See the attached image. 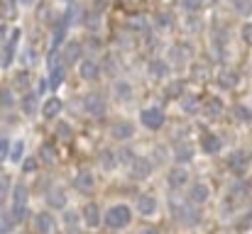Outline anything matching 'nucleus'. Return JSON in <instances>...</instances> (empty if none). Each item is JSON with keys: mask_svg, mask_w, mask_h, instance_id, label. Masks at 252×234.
I'll return each instance as SVG.
<instances>
[{"mask_svg": "<svg viewBox=\"0 0 252 234\" xmlns=\"http://www.w3.org/2000/svg\"><path fill=\"white\" fill-rule=\"evenodd\" d=\"M34 107H37V95H34V93H27L25 100H22V110H25V115H32Z\"/></svg>", "mask_w": 252, "mask_h": 234, "instance_id": "obj_25", "label": "nucleus"}, {"mask_svg": "<svg viewBox=\"0 0 252 234\" xmlns=\"http://www.w3.org/2000/svg\"><path fill=\"white\" fill-rule=\"evenodd\" d=\"M79 56H81V44H79V42H71V44L66 47V52H64V61H66V64H74Z\"/></svg>", "mask_w": 252, "mask_h": 234, "instance_id": "obj_23", "label": "nucleus"}, {"mask_svg": "<svg viewBox=\"0 0 252 234\" xmlns=\"http://www.w3.org/2000/svg\"><path fill=\"white\" fill-rule=\"evenodd\" d=\"M184 7H186V10H201L203 2H201V0H184Z\"/></svg>", "mask_w": 252, "mask_h": 234, "instance_id": "obj_39", "label": "nucleus"}, {"mask_svg": "<svg viewBox=\"0 0 252 234\" xmlns=\"http://www.w3.org/2000/svg\"><path fill=\"white\" fill-rule=\"evenodd\" d=\"M220 112H223V103L211 95V98L206 100V115H208V117H220Z\"/></svg>", "mask_w": 252, "mask_h": 234, "instance_id": "obj_20", "label": "nucleus"}, {"mask_svg": "<svg viewBox=\"0 0 252 234\" xmlns=\"http://www.w3.org/2000/svg\"><path fill=\"white\" fill-rule=\"evenodd\" d=\"M84 105H86V110H88L91 115H103V112H105V100H103L98 93H93V95H86V98H84Z\"/></svg>", "mask_w": 252, "mask_h": 234, "instance_id": "obj_7", "label": "nucleus"}, {"mask_svg": "<svg viewBox=\"0 0 252 234\" xmlns=\"http://www.w3.org/2000/svg\"><path fill=\"white\" fill-rule=\"evenodd\" d=\"M25 203H27V188H25L22 183H17V185L12 188V205L22 208Z\"/></svg>", "mask_w": 252, "mask_h": 234, "instance_id": "obj_22", "label": "nucleus"}, {"mask_svg": "<svg viewBox=\"0 0 252 234\" xmlns=\"http://www.w3.org/2000/svg\"><path fill=\"white\" fill-rule=\"evenodd\" d=\"M150 71H152V74H155V76H159V74H164V66H162V64H159V61H155V64H152V66H150Z\"/></svg>", "mask_w": 252, "mask_h": 234, "instance_id": "obj_43", "label": "nucleus"}, {"mask_svg": "<svg viewBox=\"0 0 252 234\" xmlns=\"http://www.w3.org/2000/svg\"><path fill=\"white\" fill-rule=\"evenodd\" d=\"M130 220H132V212H130L127 205H113L103 217L105 227H110V230H123V227L130 225Z\"/></svg>", "mask_w": 252, "mask_h": 234, "instance_id": "obj_1", "label": "nucleus"}, {"mask_svg": "<svg viewBox=\"0 0 252 234\" xmlns=\"http://www.w3.org/2000/svg\"><path fill=\"white\" fill-rule=\"evenodd\" d=\"M140 234H159V232H157L155 227H145V230H142V232H140Z\"/></svg>", "mask_w": 252, "mask_h": 234, "instance_id": "obj_47", "label": "nucleus"}, {"mask_svg": "<svg viewBox=\"0 0 252 234\" xmlns=\"http://www.w3.org/2000/svg\"><path fill=\"white\" fill-rule=\"evenodd\" d=\"M120 161H125V163H132V161H135V154H132L130 149H123V152H120Z\"/></svg>", "mask_w": 252, "mask_h": 234, "instance_id": "obj_41", "label": "nucleus"}, {"mask_svg": "<svg viewBox=\"0 0 252 234\" xmlns=\"http://www.w3.org/2000/svg\"><path fill=\"white\" fill-rule=\"evenodd\" d=\"M0 12H2V17H12V15H15V5H12V2L7 0V2H2Z\"/></svg>", "mask_w": 252, "mask_h": 234, "instance_id": "obj_37", "label": "nucleus"}, {"mask_svg": "<svg viewBox=\"0 0 252 234\" xmlns=\"http://www.w3.org/2000/svg\"><path fill=\"white\" fill-rule=\"evenodd\" d=\"M39 156H42V161H44V163H54V149H52L49 144H42Z\"/></svg>", "mask_w": 252, "mask_h": 234, "instance_id": "obj_30", "label": "nucleus"}, {"mask_svg": "<svg viewBox=\"0 0 252 234\" xmlns=\"http://www.w3.org/2000/svg\"><path fill=\"white\" fill-rule=\"evenodd\" d=\"M84 222L88 227H98L100 225V210H98L95 203H88L84 208Z\"/></svg>", "mask_w": 252, "mask_h": 234, "instance_id": "obj_12", "label": "nucleus"}, {"mask_svg": "<svg viewBox=\"0 0 252 234\" xmlns=\"http://www.w3.org/2000/svg\"><path fill=\"white\" fill-rule=\"evenodd\" d=\"M155 210H157V200H155L152 195H140V200H137V212L145 215V217H150V215H155Z\"/></svg>", "mask_w": 252, "mask_h": 234, "instance_id": "obj_11", "label": "nucleus"}, {"mask_svg": "<svg viewBox=\"0 0 252 234\" xmlns=\"http://www.w3.org/2000/svg\"><path fill=\"white\" fill-rule=\"evenodd\" d=\"M22 154H25V142H12L7 149V158L17 163V161H22Z\"/></svg>", "mask_w": 252, "mask_h": 234, "instance_id": "obj_24", "label": "nucleus"}, {"mask_svg": "<svg viewBox=\"0 0 252 234\" xmlns=\"http://www.w3.org/2000/svg\"><path fill=\"white\" fill-rule=\"evenodd\" d=\"M208 195H211V188H208L206 183H193V185L189 188V203L201 205V203L208 200Z\"/></svg>", "mask_w": 252, "mask_h": 234, "instance_id": "obj_5", "label": "nucleus"}, {"mask_svg": "<svg viewBox=\"0 0 252 234\" xmlns=\"http://www.w3.org/2000/svg\"><path fill=\"white\" fill-rule=\"evenodd\" d=\"M17 39H20V29H12V32L7 34V39L2 42V44H5V49H2V59H0L2 66H10V64H12V59H15V49H17Z\"/></svg>", "mask_w": 252, "mask_h": 234, "instance_id": "obj_3", "label": "nucleus"}, {"mask_svg": "<svg viewBox=\"0 0 252 234\" xmlns=\"http://www.w3.org/2000/svg\"><path fill=\"white\" fill-rule=\"evenodd\" d=\"M174 158H176L179 163H186V161L193 158V149H191L189 144H176V147H174Z\"/></svg>", "mask_w": 252, "mask_h": 234, "instance_id": "obj_19", "label": "nucleus"}, {"mask_svg": "<svg viewBox=\"0 0 252 234\" xmlns=\"http://www.w3.org/2000/svg\"><path fill=\"white\" fill-rule=\"evenodd\" d=\"M110 134L115 139H127V137H132V125L127 120H115L110 125Z\"/></svg>", "mask_w": 252, "mask_h": 234, "instance_id": "obj_8", "label": "nucleus"}, {"mask_svg": "<svg viewBox=\"0 0 252 234\" xmlns=\"http://www.w3.org/2000/svg\"><path fill=\"white\" fill-rule=\"evenodd\" d=\"M27 85H30V74H27V71H20V74L15 76V88H17V90H25Z\"/></svg>", "mask_w": 252, "mask_h": 234, "instance_id": "obj_29", "label": "nucleus"}, {"mask_svg": "<svg viewBox=\"0 0 252 234\" xmlns=\"http://www.w3.org/2000/svg\"><path fill=\"white\" fill-rule=\"evenodd\" d=\"M22 2H25V5H32V2H34V0H22Z\"/></svg>", "mask_w": 252, "mask_h": 234, "instance_id": "obj_48", "label": "nucleus"}, {"mask_svg": "<svg viewBox=\"0 0 252 234\" xmlns=\"http://www.w3.org/2000/svg\"><path fill=\"white\" fill-rule=\"evenodd\" d=\"M100 163H103V168H105V171H108V168H113V166H115V154L105 149V152L100 154Z\"/></svg>", "mask_w": 252, "mask_h": 234, "instance_id": "obj_31", "label": "nucleus"}, {"mask_svg": "<svg viewBox=\"0 0 252 234\" xmlns=\"http://www.w3.org/2000/svg\"><path fill=\"white\" fill-rule=\"evenodd\" d=\"M176 215H179V220L181 222H189V225H196L201 217H198V212L193 210V208H189V205H181V208H176Z\"/></svg>", "mask_w": 252, "mask_h": 234, "instance_id": "obj_17", "label": "nucleus"}, {"mask_svg": "<svg viewBox=\"0 0 252 234\" xmlns=\"http://www.w3.org/2000/svg\"><path fill=\"white\" fill-rule=\"evenodd\" d=\"M7 149H10V144H7L5 139H0V158H5V156H7Z\"/></svg>", "mask_w": 252, "mask_h": 234, "instance_id": "obj_44", "label": "nucleus"}, {"mask_svg": "<svg viewBox=\"0 0 252 234\" xmlns=\"http://www.w3.org/2000/svg\"><path fill=\"white\" fill-rule=\"evenodd\" d=\"M34 168H37V158H32V156H30V158H25L22 171H25V173H30V171H34Z\"/></svg>", "mask_w": 252, "mask_h": 234, "instance_id": "obj_38", "label": "nucleus"}, {"mask_svg": "<svg viewBox=\"0 0 252 234\" xmlns=\"http://www.w3.org/2000/svg\"><path fill=\"white\" fill-rule=\"evenodd\" d=\"M228 166H230L235 173H243V171L248 168V156L243 154V152H235V154L228 156Z\"/></svg>", "mask_w": 252, "mask_h": 234, "instance_id": "obj_16", "label": "nucleus"}, {"mask_svg": "<svg viewBox=\"0 0 252 234\" xmlns=\"http://www.w3.org/2000/svg\"><path fill=\"white\" fill-rule=\"evenodd\" d=\"M196 107H198V100H196L193 95H189V98L184 100V110H186V112H193Z\"/></svg>", "mask_w": 252, "mask_h": 234, "instance_id": "obj_35", "label": "nucleus"}, {"mask_svg": "<svg viewBox=\"0 0 252 234\" xmlns=\"http://www.w3.org/2000/svg\"><path fill=\"white\" fill-rule=\"evenodd\" d=\"M243 39H245V42L252 47V22H248V25L243 27Z\"/></svg>", "mask_w": 252, "mask_h": 234, "instance_id": "obj_40", "label": "nucleus"}, {"mask_svg": "<svg viewBox=\"0 0 252 234\" xmlns=\"http://www.w3.org/2000/svg\"><path fill=\"white\" fill-rule=\"evenodd\" d=\"M201 149H203L206 154H218V152H220V137H216V134H203Z\"/></svg>", "mask_w": 252, "mask_h": 234, "instance_id": "obj_15", "label": "nucleus"}, {"mask_svg": "<svg viewBox=\"0 0 252 234\" xmlns=\"http://www.w3.org/2000/svg\"><path fill=\"white\" fill-rule=\"evenodd\" d=\"M79 74H81L84 80H95L98 74H100V69H98V64H95L93 59H84L81 66H79Z\"/></svg>", "mask_w": 252, "mask_h": 234, "instance_id": "obj_9", "label": "nucleus"}, {"mask_svg": "<svg viewBox=\"0 0 252 234\" xmlns=\"http://www.w3.org/2000/svg\"><path fill=\"white\" fill-rule=\"evenodd\" d=\"M59 112H62V100H59V98H49V100L42 105V117H44V120L59 117Z\"/></svg>", "mask_w": 252, "mask_h": 234, "instance_id": "obj_10", "label": "nucleus"}, {"mask_svg": "<svg viewBox=\"0 0 252 234\" xmlns=\"http://www.w3.org/2000/svg\"><path fill=\"white\" fill-rule=\"evenodd\" d=\"M47 203H49L54 210L64 208V205H66V195H64V190H62V188H54V190L47 195Z\"/></svg>", "mask_w": 252, "mask_h": 234, "instance_id": "obj_18", "label": "nucleus"}, {"mask_svg": "<svg viewBox=\"0 0 252 234\" xmlns=\"http://www.w3.org/2000/svg\"><path fill=\"white\" fill-rule=\"evenodd\" d=\"M235 78H238V76H235L233 71H223V74H220V85H225V88H233V85L238 83Z\"/></svg>", "mask_w": 252, "mask_h": 234, "instance_id": "obj_32", "label": "nucleus"}, {"mask_svg": "<svg viewBox=\"0 0 252 234\" xmlns=\"http://www.w3.org/2000/svg\"><path fill=\"white\" fill-rule=\"evenodd\" d=\"M93 185H95V181H93V176H91L88 171H81V173L74 178V188L81 190V193H91Z\"/></svg>", "mask_w": 252, "mask_h": 234, "instance_id": "obj_14", "label": "nucleus"}, {"mask_svg": "<svg viewBox=\"0 0 252 234\" xmlns=\"http://www.w3.org/2000/svg\"><path fill=\"white\" fill-rule=\"evenodd\" d=\"M233 2H235V7H238V10H240L243 15H248V12L252 10V5H250V2H248V5H245L243 0H233Z\"/></svg>", "mask_w": 252, "mask_h": 234, "instance_id": "obj_42", "label": "nucleus"}, {"mask_svg": "<svg viewBox=\"0 0 252 234\" xmlns=\"http://www.w3.org/2000/svg\"><path fill=\"white\" fill-rule=\"evenodd\" d=\"M34 230L37 234H54V217L49 212H39L34 217Z\"/></svg>", "mask_w": 252, "mask_h": 234, "instance_id": "obj_6", "label": "nucleus"}, {"mask_svg": "<svg viewBox=\"0 0 252 234\" xmlns=\"http://www.w3.org/2000/svg\"><path fill=\"white\" fill-rule=\"evenodd\" d=\"M140 122L147 127V130H159L164 125V112L159 107H145L140 112Z\"/></svg>", "mask_w": 252, "mask_h": 234, "instance_id": "obj_2", "label": "nucleus"}, {"mask_svg": "<svg viewBox=\"0 0 252 234\" xmlns=\"http://www.w3.org/2000/svg\"><path fill=\"white\" fill-rule=\"evenodd\" d=\"M5 39H7V27H5V25H0V44H2Z\"/></svg>", "mask_w": 252, "mask_h": 234, "instance_id": "obj_46", "label": "nucleus"}, {"mask_svg": "<svg viewBox=\"0 0 252 234\" xmlns=\"http://www.w3.org/2000/svg\"><path fill=\"white\" fill-rule=\"evenodd\" d=\"M150 171H152V163H150L147 158H137V156H135V161L130 163V176H132L135 181L147 178V176H150Z\"/></svg>", "mask_w": 252, "mask_h": 234, "instance_id": "obj_4", "label": "nucleus"}, {"mask_svg": "<svg viewBox=\"0 0 252 234\" xmlns=\"http://www.w3.org/2000/svg\"><path fill=\"white\" fill-rule=\"evenodd\" d=\"M127 27H132V29H145L147 22H145V17H130V20H127Z\"/></svg>", "mask_w": 252, "mask_h": 234, "instance_id": "obj_34", "label": "nucleus"}, {"mask_svg": "<svg viewBox=\"0 0 252 234\" xmlns=\"http://www.w3.org/2000/svg\"><path fill=\"white\" fill-rule=\"evenodd\" d=\"M0 105L2 107H10L12 105V90L10 88H0Z\"/></svg>", "mask_w": 252, "mask_h": 234, "instance_id": "obj_33", "label": "nucleus"}, {"mask_svg": "<svg viewBox=\"0 0 252 234\" xmlns=\"http://www.w3.org/2000/svg\"><path fill=\"white\" fill-rule=\"evenodd\" d=\"M69 2H71V0H69Z\"/></svg>", "mask_w": 252, "mask_h": 234, "instance_id": "obj_49", "label": "nucleus"}, {"mask_svg": "<svg viewBox=\"0 0 252 234\" xmlns=\"http://www.w3.org/2000/svg\"><path fill=\"white\" fill-rule=\"evenodd\" d=\"M233 115H235V120H240V122H248L252 117V112L245 105H235V107H233Z\"/></svg>", "mask_w": 252, "mask_h": 234, "instance_id": "obj_28", "label": "nucleus"}, {"mask_svg": "<svg viewBox=\"0 0 252 234\" xmlns=\"http://www.w3.org/2000/svg\"><path fill=\"white\" fill-rule=\"evenodd\" d=\"M115 95H118V100L127 103V100L132 98V88H130V83H125V80H118V83H115Z\"/></svg>", "mask_w": 252, "mask_h": 234, "instance_id": "obj_21", "label": "nucleus"}, {"mask_svg": "<svg viewBox=\"0 0 252 234\" xmlns=\"http://www.w3.org/2000/svg\"><path fill=\"white\" fill-rule=\"evenodd\" d=\"M167 181H169V185H171V188H181V185H186V183H189V173H186L184 168H179V166H176V168H171V171H169Z\"/></svg>", "mask_w": 252, "mask_h": 234, "instance_id": "obj_13", "label": "nucleus"}, {"mask_svg": "<svg viewBox=\"0 0 252 234\" xmlns=\"http://www.w3.org/2000/svg\"><path fill=\"white\" fill-rule=\"evenodd\" d=\"M64 220H66V225H76V222H79L76 212H66V217H64Z\"/></svg>", "mask_w": 252, "mask_h": 234, "instance_id": "obj_45", "label": "nucleus"}, {"mask_svg": "<svg viewBox=\"0 0 252 234\" xmlns=\"http://www.w3.org/2000/svg\"><path fill=\"white\" fill-rule=\"evenodd\" d=\"M57 137L64 139V142H69V139L74 137V132H71V127H69L66 122H59V125H57Z\"/></svg>", "mask_w": 252, "mask_h": 234, "instance_id": "obj_27", "label": "nucleus"}, {"mask_svg": "<svg viewBox=\"0 0 252 234\" xmlns=\"http://www.w3.org/2000/svg\"><path fill=\"white\" fill-rule=\"evenodd\" d=\"M157 25L159 27H171V15L169 12H159L157 15Z\"/></svg>", "mask_w": 252, "mask_h": 234, "instance_id": "obj_36", "label": "nucleus"}, {"mask_svg": "<svg viewBox=\"0 0 252 234\" xmlns=\"http://www.w3.org/2000/svg\"><path fill=\"white\" fill-rule=\"evenodd\" d=\"M181 90H184V85H181L179 80H174V83H169L167 85L164 95H167V100H174V98H181Z\"/></svg>", "mask_w": 252, "mask_h": 234, "instance_id": "obj_26", "label": "nucleus"}]
</instances>
